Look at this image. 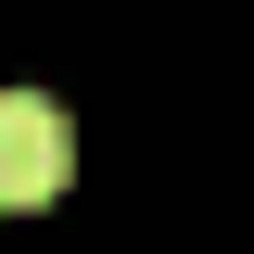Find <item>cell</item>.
Returning <instances> with one entry per match:
<instances>
[{
    "mask_svg": "<svg viewBox=\"0 0 254 254\" xmlns=\"http://www.w3.org/2000/svg\"><path fill=\"white\" fill-rule=\"evenodd\" d=\"M76 165V127L51 89H0V203H51Z\"/></svg>",
    "mask_w": 254,
    "mask_h": 254,
    "instance_id": "obj_1",
    "label": "cell"
}]
</instances>
